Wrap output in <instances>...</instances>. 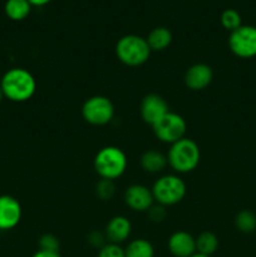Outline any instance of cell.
<instances>
[{
    "label": "cell",
    "mask_w": 256,
    "mask_h": 257,
    "mask_svg": "<svg viewBox=\"0 0 256 257\" xmlns=\"http://www.w3.org/2000/svg\"><path fill=\"white\" fill-rule=\"evenodd\" d=\"M220 22L221 25L230 33L238 29L242 25V19H241L240 13L235 9L223 10L220 17Z\"/></svg>",
    "instance_id": "21"
},
{
    "label": "cell",
    "mask_w": 256,
    "mask_h": 257,
    "mask_svg": "<svg viewBox=\"0 0 256 257\" xmlns=\"http://www.w3.org/2000/svg\"><path fill=\"white\" fill-rule=\"evenodd\" d=\"M22 205L10 195L0 196V231L13 230L22 220Z\"/></svg>",
    "instance_id": "10"
},
{
    "label": "cell",
    "mask_w": 256,
    "mask_h": 257,
    "mask_svg": "<svg viewBox=\"0 0 256 257\" xmlns=\"http://www.w3.org/2000/svg\"><path fill=\"white\" fill-rule=\"evenodd\" d=\"M4 94H3V90H2V88H0V103H2V100L4 99Z\"/></svg>",
    "instance_id": "30"
},
{
    "label": "cell",
    "mask_w": 256,
    "mask_h": 257,
    "mask_svg": "<svg viewBox=\"0 0 256 257\" xmlns=\"http://www.w3.org/2000/svg\"><path fill=\"white\" fill-rule=\"evenodd\" d=\"M114 104L104 95L89 97L82 105V117L92 125H105L112 122L114 117Z\"/></svg>",
    "instance_id": "6"
},
{
    "label": "cell",
    "mask_w": 256,
    "mask_h": 257,
    "mask_svg": "<svg viewBox=\"0 0 256 257\" xmlns=\"http://www.w3.org/2000/svg\"><path fill=\"white\" fill-rule=\"evenodd\" d=\"M59 238L53 233H44L39 238V250L50 251V252H59Z\"/></svg>",
    "instance_id": "23"
},
{
    "label": "cell",
    "mask_w": 256,
    "mask_h": 257,
    "mask_svg": "<svg viewBox=\"0 0 256 257\" xmlns=\"http://www.w3.org/2000/svg\"><path fill=\"white\" fill-rule=\"evenodd\" d=\"M186 192H187V187H186L185 181L177 175L161 176L153 183L152 187L155 201L165 207L180 203L185 198Z\"/></svg>",
    "instance_id": "5"
},
{
    "label": "cell",
    "mask_w": 256,
    "mask_h": 257,
    "mask_svg": "<svg viewBox=\"0 0 256 257\" xmlns=\"http://www.w3.org/2000/svg\"><path fill=\"white\" fill-rule=\"evenodd\" d=\"M33 257H60V256H59V252H50V251L38 250L37 252L33 255Z\"/></svg>",
    "instance_id": "27"
},
{
    "label": "cell",
    "mask_w": 256,
    "mask_h": 257,
    "mask_svg": "<svg viewBox=\"0 0 256 257\" xmlns=\"http://www.w3.org/2000/svg\"><path fill=\"white\" fill-rule=\"evenodd\" d=\"M140 112L143 122L153 125L163 115L170 112V107H168V103L166 102L165 98L161 97L160 94H156V93H151V94L145 95V98L141 102Z\"/></svg>",
    "instance_id": "9"
},
{
    "label": "cell",
    "mask_w": 256,
    "mask_h": 257,
    "mask_svg": "<svg viewBox=\"0 0 256 257\" xmlns=\"http://www.w3.org/2000/svg\"><path fill=\"white\" fill-rule=\"evenodd\" d=\"M191 257H211V256H207V255H202V253H198V252H196V253H193L192 256Z\"/></svg>",
    "instance_id": "29"
},
{
    "label": "cell",
    "mask_w": 256,
    "mask_h": 257,
    "mask_svg": "<svg viewBox=\"0 0 256 257\" xmlns=\"http://www.w3.org/2000/svg\"><path fill=\"white\" fill-rule=\"evenodd\" d=\"M228 48L238 58L250 59L256 57V27L241 25L230 33Z\"/></svg>",
    "instance_id": "8"
},
{
    "label": "cell",
    "mask_w": 256,
    "mask_h": 257,
    "mask_svg": "<svg viewBox=\"0 0 256 257\" xmlns=\"http://www.w3.org/2000/svg\"><path fill=\"white\" fill-rule=\"evenodd\" d=\"M147 215L152 222H162L167 216V211H166L165 206L160 205V203H157V205L153 203L150 210L147 211Z\"/></svg>",
    "instance_id": "25"
},
{
    "label": "cell",
    "mask_w": 256,
    "mask_h": 257,
    "mask_svg": "<svg viewBox=\"0 0 256 257\" xmlns=\"http://www.w3.org/2000/svg\"><path fill=\"white\" fill-rule=\"evenodd\" d=\"M125 257H155V248L146 238L132 240L124 248Z\"/></svg>",
    "instance_id": "18"
},
{
    "label": "cell",
    "mask_w": 256,
    "mask_h": 257,
    "mask_svg": "<svg viewBox=\"0 0 256 257\" xmlns=\"http://www.w3.org/2000/svg\"><path fill=\"white\" fill-rule=\"evenodd\" d=\"M141 167L145 172L152 173H161L168 166L167 156L163 155L162 152L156 150H148L141 156Z\"/></svg>",
    "instance_id": "15"
},
{
    "label": "cell",
    "mask_w": 256,
    "mask_h": 257,
    "mask_svg": "<svg viewBox=\"0 0 256 257\" xmlns=\"http://www.w3.org/2000/svg\"><path fill=\"white\" fill-rule=\"evenodd\" d=\"M5 14L14 22H22L29 17L32 4L28 0H7L4 5Z\"/></svg>",
    "instance_id": "17"
},
{
    "label": "cell",
    "mask_w": 256,
    "mask_h": 257,
    "mask_svg": "<svg viewBox=\"0 0 256 257\" xmlns=\"http://www.w3.org/2000/svg\"><path fill=\"white\" fill-rule=\"evenodd\" d=\"M235 226L240 232L252 233L256 231V215L250 210H242L236 215Z\"/></svg>",
    "instance_id": "20"
},
{
    "label": "cell",
    "mask_w": 256,
    "mask_h": 257,
    "mask_svg": "<svg viewBox=\"0 0 256 257\" xmlns=\"http://www.w3.org/2000/svg\"><path fill=\"white\" fill-rule=\"evenodd\" d=\"M98 257H125L124 248H122L117 243L108 242L102 248H99Z\"/></svg>",
    "instance_id": "24"
},
{
    "label": "cell",
    "mask_w": 256,
    "mask_h": 257,
    "mask_svg": "<svg viewBox=\"0 0 256 257\" xmlns=\"http://www.w3.org/2000/svg\"><path fill=\"white\" fill-rule=\"evenodd\" d=\"M124 202L128 207L136 212H147L155 203L152 188L145 185H132L124 191Z\"/></svg>",
    "instance_id": "11"
},
{
    "label": "cell",
    "mask_w": 256,
    "mask_h": 257,
    "mask_svg": "<svg viewBox=\"0 0 256 257\" xmlns=\"http://www.w3.org/2000/svg\"><path fill=\"white\" fill-rule=\"evenodd\" d=\"M218 248V237L211 231L201 232L196 237V252L202 255L211 256L217 251Z\"/></svg>",
    "instance_id": "19"
},
{
    "label": "cell",
    "mask_w": 256,
    "mask_h": 257,
    "mask_svg": "<svg viewBox=\"0 0 256 257\" xmlns=\"http://www.w3.org/2000/svg\"><path fill=\"white\" fill-rule=\"evenodd\" d=\"M93 165L100 178L114 181L125 172L128 160L125 153L119 147L105 146L97 152Z\"/></svg>",
    "instance_id": "3"
},
{
    "label": "cell",
    "mask_w": 256,
    "mask_h": 257,
    "mask_svg": "<svg viewBox=\"0 0 256 257\" xmlns=\"http://www.w3.org/2000/svg\"><path fill=\"white\" fill-rule=\"evenodd\" d=\"M152 53L146 38L137 34H127L115 44V55L122 64L127 67L143 65Z\"/></svg>",
    "instance_id": "4"
},
{
    "label": "cell",
    "mask_w": 256,
    "mask_h": 257,
    "mask_svg": "<svg viewBox=\"0 0 256 257\" xmlns=\"http://www.w3.org/2000/svg\"><path fill=\"white\" fill-rule=\"evenodd\" d=\"M94 191L95 196H97L100 201H110L115 195L114 181L100 178V180L95 183Z\"/></svg>",
    "instance_id": "22"
},
{
    "label": "cell",
    "mask_w": 256,
    "mask_h": 257,
    "mask_svg": "<svg viewBox=\"0 0 256 257\" xmlns=\"http://www.w3.org/2000/svg\"><path fill=\"white\" fill-rule=\"evenodd\" d=\"M32 4V7H44V5L49 4L52 0H28Z\"/></svg>",
    "instance_id": "28"
},
{
    "label": "cell",
    "mask_w": 256,
    "mask_h": 257,
    "mask_svg": "<svg viewBox=\"0 0 256 257\" xmlns=\"http://www.w3.org/2000/svg\"><path fill=\"white\" fill-rule=\"evenodd\" d=\"M213 80V70L206 63H196L185 73V84L193 92L206 89Z\"/></svg>",
    "instance_id": "12"
},
{
    "label": "cell",
    "mask_w": 256,
    "mask_h": 257,
    "mask_svg": "<svg viewBox=\"0 0 256 257\" xmlns=\"http://www.w3.org/2000/svg\"><path fill=\"white\" fill-rule=\"evenodd\" d=\"M168 250L175 257H191L196 253V237L186 231H176L168 238Z\"/></svg>",
    "instance_id": "13"
},
{
    "label": "cell",
    "mask_w": 256,
    "mask_h": 257,
    "mask_svg": "<svg viewBox=\"0 0 256 257\" xmlns=\"http://www.w3.org/2000/svg\"><path fill=\"white\" fill-rule=\"evenodd\" d=\"M131 232H132V223L125 216L122 215L110 218L104 230V235L108 242L117 243V245L128 240Z\"/></svg>",
    "instance_id": "14"
},
{
    "label": "cell",
    "mask_w": 256,
    "mask_h": 257,
    "mask_svg": "<svg viewBox=\"0 0 256 257\" xmlns=\"http://www.w3.org/2000/svg\"><path fill=\"white\" fill-rule=\"evenodd\" d=\"M0 88L7 99L15 103L29 100L37 92V80L29 70L24 68H12L4 73Z\"/></svg>",
    "instance_id": "1"
},
{
    "label": "cell",
    "mask_w": 256,
    "mask_h": 257,
    "mask_svg": "<svg viewBox=\"0 0 256 257\" xmlns=\"http://www.w3.org/2000/svg\"><path fill=\"white\" fill-rule=\"evenodd\" d=\"M168 166L177 173L192 172L201 161V151L193 140L183 137L172 143L167 153Z\"/></svg>",
    "instance_id": "2"
},
{
    "label": "cell",
    "mask_w": 256,
    "mask_h": 257,
    "mask_svg": "<svg viewBox=\"0 0 256 257\" xmlns=\"http://www.w3.org/2000/svg\"><path fill=\"white\" fill-rule=\"evenodd\" d=\"M87 238L89 245L97 248H102L105 245V240H107L104 233L99 232V231H92V232H89Z\"/></svg>",
    "instance_id": "26"
},
{
    "label": "cell",
    "mask_w": 256,
    "mask_h": 257,
    "mask_svg": "<svg viewBox=\"0 0 256 257\" xmlns=\"http://www.w3.org/2000/svg\"><path fill=\"white\" fill-rule=\"evenodd\" d=\"M152 130L158 141L172 145L185 137L187 123L182 115L170 110L167 114L163 115L157 123L152 125Z\"/></svg>",
    "instance_id": "7"
},
{
    "label": "cell",
    "mask_w": 256,
    "mask_h": 257,
    "mask_svg": "<svg viewBox=\"0 0 256 257\" xmlns=\"http://www.w3.org/2000/svg\"><path fill=\"white\" fill-rule=\"evenodd\" d=\"M152 52H163L171 45L173 40L172 32L166 27H157L152 29L146 38Z\"/></svg>",
    "instance_id": "16"
}]
</instances>
